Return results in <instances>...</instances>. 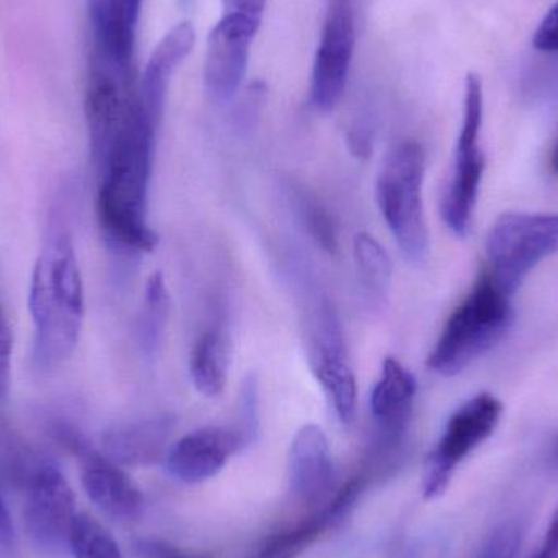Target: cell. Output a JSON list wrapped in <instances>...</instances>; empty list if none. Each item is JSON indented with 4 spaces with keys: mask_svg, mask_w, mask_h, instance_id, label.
Masks as SVG:
<instances>
[{
    "mask_svg": "<svg viewBox=\"0 0 558 558\" xmlns=\"http://www.w3.org/2000/svg\"><path fill=\"white\" fill-rule=\"evenodd\" d=\"M143 0H88L92 58L133 71L134 46Z\"/></svg>",
    "mask_w": 558,
    "mask_h": 558,
    "instance_id": "9a60e30c",
    "label": "cell"
},
{
    "mask_svg": "<svg viewBox=\"0 0 558 558\" xmlns=\"http://www.w3.org/2000/svg\"><path fill=\"white\" fill-rule=\"evenodd\" d=\"M557 456H558V446H557Z\"/></svg>",
    "mask_w": 558,
    "mask_h": 558,
    "instance_id": "d590c367",
    "label": "cell"
},
{
    "mask_svg": "<svg viewBox=\"0 0 558 558\" xmlns=\"http://www.w3.org/2000/svg\"><path fill=\"white\" fill-rule=\"evenodd\" d=\"M425 150L416 141H403L389 150L376 182L380 215L407 262L425 265L429 234L423 208Z\"/></svg>",
    "mask_w": 558,
    "mask_h": 558,
    "instance_id": "277c9868",
    "label": "cell"
},
{
    "mask_svg": "<svg viewBox=\"0 0 558 558\" xmlns=\"http://www.w3.org/2000/svg\"><path fill=\"white\" fill-rule=\"evenodd\" d=\"M157 130L140 101L97 166L98 222L107 241L130 254H150L159 244L147 219Z\"/></svg>",
    "mask_w": 558,
    "mask_h": 558,
    "instance_id": "6da1fadb",
    "label": "cell"
},
{
    "mask_svg": "<svg viewBox=\"0 0 558 558\" xmlns=\"http://www.w3.org/2000/svg\"><path fill=\"white\" fill-rule=\"evenodd\" d=\"M12 371V331L0 307V400L5 399Z\"/></svg>",
    "mask_w": 558,
    "mask_h": 558,
    "instance_id": "4316f807",
    "label": "cell"
},
{
    "mask_svg": "<svg viewBox=\"0 0 558 558\" xmlns=\"http://www.w3.org/2000/svg\"><path fill=\"white\" fill-rule=\"evenodd\" d=\"M364 481L361 475L348 481L347 485L340 488L333 500H328L320 510L312 513L307 520L295 524L291 530L274 537L262 547L258 558H294L304 553L308 546L320 539L327 531L333 530L338 524L343 523L344 518L353 511L354 505L360 500L364 490Z\"/></svg>",
    "mask_w": 558,
    "mask_h": 558,
    "instance_id": "d6986e66",
    "label": "cell"
},
{
    "mask_svg": "<svg viewBox=\"0 0 558 558\" xmlns=\"http://www.w3.org/2000/svg\"><path fill=\"white\" fill-rule=\"evenodd\" d=\"M232 344L226 328L216 327L203 331L193 348L190 376L193 386L208 399L221 396L228 384Z\"/></svg>",
    "mask_w": 558,
    "mask_h": 558,
    "instance_id": "ffe728a7",
    "label": "cell"
},
{
    "mask_svg": "<svg viewBox=\"0 0 558 558\" xmlns=\"http://www.w3.org/2000/svg\"><path fill=\"white\" fill-rule=\"evenodd\" d=\"M520 527L508 524L495 531L481 558H514L520 549Z\"/></svg>",
    "mask_w": 558,
    "mask_h": 558,
    "instance_id": "484cf974",
    "label": "cell"
},
{
    "mask_svg": "<svg viewBox=\"0 0 558 558\" xmlns=\"http://www.w3.org/2000/svg\"><path fill=\"white\" fill-rule=\"evenodd\" d=\"M514 317L513 295L482 270L471 292L446 322L426 366L439 376L462 373L504 341Z\"/></svg>",
    "mask_w": 558,
    "mask_h": 558,
    "instance_id": "3957f363",
    "label": "cell"
},
{
    "mask_svg": "<svg viewBox=\"0 0 558 558\" xmlns=\"http://www.w3.org/2000/svg\"><path fill=\"white\" fill-rule=\"evenodd\" d=\"M260 423V386L257 376L248 374L239 392V425L234 428L242 446L251 445Z\"/></svg>",
    "mask_w": 558,
    "mask_h": 558,
    "instance_id": "d4e9b609",
    "label": "cell"
},
{
    "mask_svg": "<svg viewBox=\"0 0 558 558\" xmlns=\"http://www.w3.org/2000/svg\"><path fill=\"white\" fill-rule=\"evenodd\" d=\"M333 484V461L324 429L304 425L292 439L288 459V488L305 507L320 505Z\"/></svg>",
    "mask_w": 558,
    "mask_h": 558,
    "instance_id": "5bb4252c",
    "label": "cell"
},
{
    "mask_svg": "<svg viewBox=\"0 0 558 558\" xmlns=\"http://www.w3.org/2000/svg\"><path fill=\"white\" fill-rule=\"evenodd\" d=\"M173 428L175 420L170 415L111 426L101 435V452L121 468L153 465L167 458Z\"/></svg>",
    "mask_w": 558,
    "mask_h": 558,
    "instance_id": "ac0fdd59",
    "label": "cell"
},
{
    "mask_svg": "<svg viewBox=\"0 0 558 558\" xmlns=\"http://www.w3.org/2000/svg\"><path fill=\"white\" fill-rule=\"evenodd\" d=\"M134 550L140 558H198L186 554L185 550L167 543V541L153 539V537L136 541Z\"/></svg>",
    "mask_w": 558,
    "mask_h": 558,
    "instance_id": "f1b7e54d",
    "label": "cell"
},
{
    "mask_svg": "<svg viewBox=\"0 0 558 558\" xmlns=\"http://www.w3.org/2000/svg\"><path fill=\"white\" fill-rule=\"evenodd\" d=\"M558 254V213H507L492 226L487 238L490 278L514 295L531 271Z\"/></svg>",
    "mask_w": 558,
    "mask_h": 558,
    "instance_id": "5b68a950",
    "label": "cell"
},
{
    "mask_svg": "<svg viewBox=\"0 0 558 558\" xmlns=\"http://www.w3.org/2000/svg\"><path fill=\"white\" fill-rule=\"evenodd\" d=\"M416 384L412 371L407 369L399 360L389 356L384 360L379 379L371 392V412L379 428V442L396 448L412 415L415 402Z\"/></svg>",
    "mask_w": 558,
    "mask_h": 558,
    "instance_id": "2e32d148",
    "label": "cell"
},
{
    "mask_svg": "<svg viewBox=\"0 0 558 558\" xmlns=\"http://www.w3.org/2000/svg\"><path fill=\"white\" fill-rule=\"evenodd\" d=\"M501 412L500 400L482 392L452 413L425 462L423 497L426 500H435L445 494L459 464L497 429Z\"/></svg>",
    "mask_w": 558,
    "mask_h": 558,
    "instance_id": "52a82bcc",
    "label": "cell"
},
{
    "mask_svg": "<svg viewBox=\"0 0 558 558\" xmlns=\"http://www.w3.org/2000/svg\"><path fill=\"white\" fill-rule=\"evenodd\" d=\"M354 46V0H327L311 78V104L320 113H330L340 104L350 77Z\"/></svg>",
    "mask_w": 558,
    "mask_h": 558,
    "instance_id": "9c48e42d",
    "label": "cell"
},
{
    "mask_svg": "<svg viewBox=\"0 0 558 558\" xmlns=\"http://www.w3.org/2000/svg\"><path fill=\"white\" fill-rule=\"evenodd\" d=\"M533 558H558V514L554 513L543 546Z\"/></svg>",
    "mask_w": 558,
    "mask_h": 558,
    "instance_id": "d6a6232c",
    "label": "cell"
},
{
    "mask_svg": "<svg viewBox=\"0 0 558 558\" xmlns=\"http://www.w3.org/2000/svg\"><path fill=\"white\" fill-rule=\"evenodd\" d=\"M265 87L262 85H254L247 95H245L244 104L239 107L238 111V124L239 126H251L257 118L258 110H260V104L264 101Z\"/></svg>",
    "mask_w": 558,
    "mask_h": 558,
    "instance_id": "f546056e",
    "label": "cell"
},
{
    "mask_svg": "<svg viewBox=\"0 0 558 558\" xmlns=\"http://www.w3.org/2000/svg\"><path fill=\"white\" fill-rule=\"evenodd\" d=\"M196 32L192 22H182L166 33L159 45L154 48L137 92L147 117L159 126L166 107L170 82L177 69L192 54L195 48Z\"/></svg>",
    "mask_w": 558,
    "mask_h": 558,
    "instance_id": "e0dca14e",
    "label": "cell"
},
{
    "mask_svg": "<svg viewBox=\"0 0 558 558\" xmlns=\"http://www.w3.org/2000/svg\"><path fill=\"white\" fill-rule=\"evenodd\" d=\"M69 553L74 558H124L110 531L87 513L75 517Z\"/></svg>",
    "mask_w": 558,
    "mask_h": 558,
    "instance_id": "603a6c76",
    "label": "cell"
},
{
    "mask_svg": "<svg viewBox=\"0 0 558 558\" xmlns=\"http://www.w3.org/2000/svg\"><path fill=\"white\" fill-rule=\"evenodd\" d=\"M550 170L558 175V140L554 146L553 154H550Z\"/></svg>",
    "mask_w": 558,
    "mask_h": 558,
    "instance_id": "836d02e7",
    "label": "cell"
},
{
    "mask_svg": "<svg viewBox=\"0 0 558 558\" xmlns=\"http://www.w3.org/2000/svg\"><path fill=\"white\" fill-rule=\"evenodd\" d=\"M180 2H182V3H189V2H190V0H180Z\"/></svg>",
    "mask_w": 558,
    "mask_h": 558,
    "instance_id": "e575fe53",
    "label": "cell"
},
{
    "mask_svg": "<svg viewBox=\"0 0 558 558\" xmlns=\"http://www.w3.org/2000/svg\"><path fill=\"white\" fill-rule=\"evenodd\" d=\"M13 547H15V530H13L12 517H10L2 487H0V550L9 553Z\"/></svg>",
    "mask_w": 558,
    "mask_h": 558,
    "instance_id": "1f68e13d",
    "label": "cell"
},
{
    "mask_svg": "<svg viewBox=\"0 0 558 558\" xmlns=\"http://www.w3.org/2000/svg\"><path fill=\"white\" fill-rule=\"evenodd\" d=\"M308 361L335 415L350 426L356 418V376L348 360L340 322L327 302H320L312 315Z\"/></svg>",
    "mask_w": 558,
    "mask_h": 558,
    "instance_id": "30bf717a",
    "label": "cell"
},
{
    "mask_svg": "<svg viewBox=\"0 0 558 558\" xmlns=\"http://www.w3.org/2000/svg\"><path fill=\"white\" fill-rule=\"evenodd\" d=\"M28 307L35 325L33 360L49 373L74 353L84 324V284L65 226L52 228L36 258Z\"/></svg>",
    "mask_w": 558,
    "mask_h": 558,
    "instance_id": "7a4b0ae2",
    "label": "cell"
},
{
    "mask_svg": "<svg viewBox=\"0 0 558 558\" xmlns=\"http://www.w3.org/2000/svg\"><path fill=\"white\" fill-rule=\"evenodd\" d=\"M534 48L544 52H558V3L547 12L534 33Z\"/></svg>",
    "mask_w": 558,
    "mask_h": 558,
    "instance_id": "83f0119b",
    "label": "cell"
},
{
    "mask_svg": "<svg viewBox=\"0 0 558 558\" xmlns=\"http://www.w3.org/2000/svg\"><path fill=\"white\" fill-rule=\"evenodd\" d=\"M484 121V90L481 78L469 74L465 81L464 117L456 146L454 166L441 202V216L452 234L465 238L471 232L485 156L481 147Z\"/></svg>",
    "mask_w": 558,
    "mask_h": 558,
    "instance_id": "8992f818",
    "label": "cell"
},
{
    "mask_svg": "<svg viewBox=\"0 0 558 558\" xmlns=\"http://www.w3.org/2000/svg\"><path fill=\"white\" fill-rule=\"evenodd\" d=\"M267 0H222V13H239L248 19L264 20Z\"/></svg>",
    "mask_w": 558,
    "mask_h": 558,
    "instance_id": "4dcf8cb0",
    "label": "cell"
},
{
    "mask_svg": "<svg viewBox=\"0 0 558 558\" xmlns=\"http://www.w3.org/2000/svg\"><path fill=\"white\" fill-rule=\"evenodd\" d=\"M298 202L299 216L302 218L307 231L317 244L328 254H335L338 251L337 229L331 221L330 213L307 193H298L295 195Z\"/></svg>",
    "mask_w": 558,
    "mask_h": 558,
    "instance_id": "cb8c5ba5",
    "label": "cell"
},
{
    "mask_svg": "<svg viewBox=\"0 0 558 558\" xmlns=\"http://www.w3.org/2000/svg\"><path fill=\"white\" fill-rule=\"evenodd\" d=\"M241 448L244 446L235 429L221 426L195 429L167 452V471L185 484H199L216 477Z\"/></svg>",
    "mask_w": 558,
    "mask_h": 558,
    "instance_id": "4fadbf2b",
    "label": "cell"
},
{
    "mask_svg": "<svg viewBox=\"0 0 558 558\" xmlns=\"http://www.w3.org/2000/svg\"><path fill=\"white\" fill-rule=\"evenodd\" d=\"M82 462V487L92 504L117 521L137 520L144 510L143 492L121 465L82 442L74 452Z\"/></svg>",
    "mask_w": 558,
    "mask_h": 558,
    "instance_id": "7c38bea8",
    "label": "cell"
},
{
    "mask_svg": "<svg viewBox=\"0 0 558 558\" xmlns=\"http://www.w3.org/2000/svg\"><path fill=\"white\" fill-rule=\"evenodd\" d=\"M354 262L364 288L374 298H384L392 279V260L383 245L366 232H360L353 242Z\"/></svg>",
    "mask_w": 558,
    "mask_h": 558,
    "instance_id": "7402d4cb",
    "label": "cell"
},
{
    "mask_svg": "<svg viewBox=\"0 0 558 558\" xmlns=\"http://www.w3.org/2000/svg\"><path fill=\"white\" fill-rule=\"evenodd\" d=\"M169 315V289L163 275L157 271L147 279L143 307L137 315V341L146 356L154 357L159 353Z\"/></svg>",
    "mask_w": 558,
    "mask_h": 558,
    "instance_id": "44dd1931",
    "label": "cell"
},
{
    "mask_svg": "<svg viewBox=\"0 0 558 558\" xmlns=\"http://www.w3.org/2000/svg\"><path fill=\"white\" fill-rule=\"evenodd\" d=\"M77 510L68 478L52 462H39L26 482L23 524L29 543L46 556L69 550Z\"/></svg>",
    "mask_w": 558,
    "mask_h": 558,
    "instance_id": "ba28073f",
    "label": "cell"
},
{
    "mask_svg": "<svg viewBox=\"0 0 558 558\" xmlns=\"http://www.w3.org/2000/svg\"><path fill=\"white\" fill-rule=\"evenodd\" d=\"M260 25L239 13H222L213 26L206 43L205 84L218 104H228L241 90Z\"/></svg>",
    "mask_w": 558,
    "mask_h": 558,
    "instance_id": "8fae6325",
    "label": "cell"
}]
</instances>
